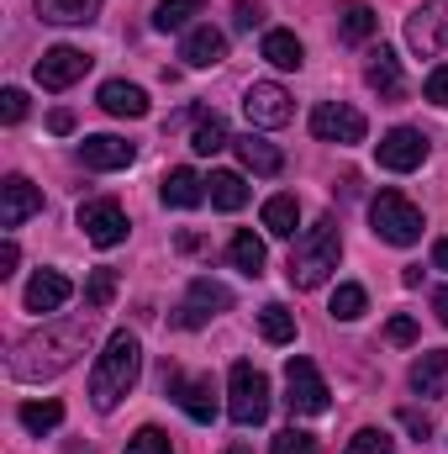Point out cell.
Segmentation results:
<instances>
[{
  "mask_svg": "<svg viewBox=\"0 0 448 454\" xmlns=\"http://www.w3.org/2000/svg\"><path fill=\"white\" fill-rule=\"evenodd\" d=\"M90 339H96V312H90V307H85V312H69V317H53V323H42L37 333H27V339L16 343L11 375H16L21 386H42V380L64 375V370L85 354Z\"/></svg>",
  "mask_w": 448,
  "mask_h": 454,
  "instance_id": "obj_1",
  "label": "cell"
},
{
  "mask_svg": "<svg viewBox=\"0 0 448 454\" xmlns=\"http://www.w3.org/2000/svg\"><path fill=\"white\" fill-rule=\"evenodd\" d=\"M137 375H143V343L132 339L127 328H116L106 348H101V359H96V370H90V402H96V412H112L116 402L137 386Z\"/></svg>",
  "mask_w": 448,
  "mask_h": 454,
  "instance_id": "obj_2",
  "label": "cell"
},
{
  "mask_svg": "<svg viewBox=\"0 0 448 454\" xmlns=\"http://www.w3.org/2000/svg\"><path fill=\"white\" fill-rule=\"evenodd\" d=\"M337 259H343V238H337V223L333 217H317L312 227H301V238H296V248H290V286L296 291H317L328 275L337 270Z\"/></svg>",
  "mask_w": 448,
  "mask_h": 454,
  "instance_id": "obj_3",
  "label": "cell"
},
{
  "mask_svg": "<svg viewBox=\"0 0 448 454\" xmlns=\"http://www.w3.org/2000/svg\"><path fill=\"white\" fill-rule=\"evenodd\" d=\"M227 418H232L237 428H259V423L269 418V380H264V370L248 364V359H237L232 375H227Z\"/></svg>",
  "mask_w": 448,
  "mask_h": 454,
  "instance_id": "obj_4",
  "label": "cell"
},
{
  "mask_svg": "<svg viewBox=\"0 0 448 454\" xmlns=\"http://www.w3.org/2000/svg\"><path fill=\"white\" fill-rule=\"evenodd\" d=\"M285 407H290L296 418H322V412L333 407V391H328L322 370H317L306 354H290V359H285Z\"/></svg>",
  "mask_w": 448,
  "mask_h": 454,
  "instance_id": "obj_5",
  "label": "cell"
},
{
  "mask_svg": "<svg viewBox=\"0 0 448 454\" xmlns=\"http://www.w3.org/2000/svg\"><path fill=\"white\" fill-rule=\"evenodd\" d=\"M369 223H375V238L396 243V248H412L422 238V212L401 196V191H380L369 201Z\"/></svg>",
  "mask_w": 448,
  "mask_h": 454,
  "instance_id": "obj_6",
  "label": "cell"
},
{
  "mask_svg": "<svg viewBox=\"0 0 448 454\" xmlns=\"http://www.w3.org/2000/svg\"><path fill=\"white\" fill-rule=\"evenodd\" d=\"M406 48L417 59H438L448 48V0H422L406 16Z\"/></svg>",
  "mask_w": 448,
  "mask_h": 454,
  "instance_id": "obj_7",
  "label": "cell"
},
{
  "mask_svg": "<svg viewBox=\"0 0 448 454\" xmlns=\"http://www.w3.org/2000/svg\"><path fill=\"white\" fill-rule=\"evenodd\" d=\"M164 391L185 407L190 423H212V418H217V386H212V375H196V380H190L185 370L169 364V370H164Z\"/></svg>",
  "mask_w": 448,
  "mask_h": 454,
  "instance_id": "obj_8",
  "label": "cell"
},
{
  "mask_svg": "<svg viewBox=\"0 0 448 454\" xmlns=\"http://www.w3.org/2000/svg\"><path fill=\"white\" fill-rule=\"evenodd\" d=\"M290 90L285 85H274V80H253L248 90H243V116H248V127H285L290 121Z\"/></svg>",
  "mask_w": 448,
  "mask_h": 454,
  "instance_id": "obj_9",
  "label": "cell"
},
{
  "mask_svg": "<svg viewBox=\"0 0 448 454\" xmlns=\"http://www.w3.org/2000/svg\"><path fill=\"white\" fill-rule=\"evenodd\" d=\"M232 307V291H227L222 280H212V275H201V280H190V291H185V307L174 312V323L180 328H206L217 312Z\"/></svg>",
  "mask_w": 448,
  "mask_h": 454,
  "instance_id": "obj_10",
  "label": "cell"
},
{
  "mask_svg": "<svg viewBox=\"0 0 448 454\" xmlns=\"http://www.w3.org/2000/svg\"><path fill=\"white\" fill-rule=\"evenodd\" d=\"M90 53L85 48H69V43H58V48H48L42 59H37V85L42 90H69L74 80H85L90 74Z\"/></svg>",
  "mask_w": 448,
  "mask_h": 454,
  "instance_id": "obj_11",
  "label": "cell"
},
{
  "mask_svg": "<svg viewBox=\"0 0 448 454\" xmlns=\"http://www.w3.org/2000/svg\"><path fill=\"white\" fill-rule=\"evenodd\" d=\"M375 159H380V169H390V175L422 169V159H428V137H422L417 127H390V132L375 143Z\"/></svg>",
  "mask_w": 448,
  "mask_h": 454,
  "instance_id": "obj_12",
  "label": "cell"
},
{
  "mask_svg": "<svg viewBox=\"0 0 448 454\" xmlns=\"http://www.w3.org/2000/svg\"><path fill=\"white\" fill-rule=\"evenodd\" d=\"M312 132H317L322 143H343V148H353V143H364L369 121H364V112H353V106H343V101H322V106L312 112Z\"/></svg>",
  "mask_w": 448,
  "mask_h": 454,
  "instance_id": "obj_13",
  "label": "cell"
},
{
  "mask_svg": "<svg viewBox=\"0 0 448 454\" xmlns=\"http://www.w3.org/2000/svg\"><path fill=\"white\" fill-rule=\"evenodd\" d=\"M80 227H85V238H90L96 248L127 243V212H121L116 201H85V207H80Z\"/></svg>",
  "mask_w": 448,
  "mask_h": 454,
  "instance_id": "obj_14",
  "label": "cell"
},
{
  "mask_svg": "<svg viewBox=\"0 0 448 454\" xmlns=\"http://www.w3.org/2000/svg\"><path fill=\"white\" fill-rule=\"evenodd\" d=\"M37 212H42V191H37L32 180L11 175V180L0 185V227L11 232V227H21L27 217H37Z\"/></svg>",
  "mask_w": 448,
  "mask_h": 454,
  "instance_id": "obj_15",
  "label": "cell"
},
{
  "mask_svg": "<svg viewBox=\"0 0 448 454\" xmlns=\"http://www.w3.org/2000/svg\"><path fill=\"white\" fill-rule=\"evenodd\" d=\"M132 159H137V143H127L116 132H96V137L80 143V164L85 169H127Z\"/></svg>",
  "mask_w": 448,
  "mask_h": 454,
  "instance_id": "obj_16",
  "label": "cell"
},
{
  "mask_svg": "<svg viewBox=\"0 0 448 454\" xmlns=\"http://www.w3.org/2000/svg\"><path fill=\"white\" fill-rule=\"evenodd\" d=\"M180 59H185L190 69H217L227 59V32H217L212 21H206V27H190L185 43H180Z\"/></svg>",
  "mask_w": 448,
  "mask_h": 454,
  "instance_id": "obj_17",
  "label": "cell"
},
{
  "mask_svg": "<svg viewBox=\"0 0 448 454\" xmlns=\"http://www.w3.org/2000/svg\"><path fill=\"white\" fill-rule=\"evenodd\" d=\"M69 296H74V286H69V275H58V270H37V275L27 280V312H58Z\"/></svg>",
  "mask_w": 448,
  "mask_h": 454,
  "instance_id": "obj_18",
  "label": "cell"
},
{
  "mask_svg": "<svg viewBox=\"0 0 448 454\" xmlns=\"http://www.w3.org/2000/svg\"><path fill=\"white\" fill-rule=\"evenodd\" d=\"M412 391L417 396H448V348H428L412 359Z\"/></svg>",
  "mask_w": 448,
  "mask_h": 454,
  "instance_id": "obj_19",
  "label": "cell"
},
{
  "mask_svg": "<svg viewBox=\"0 0 448 454\" xmlns=\"http://www.w3.org/2000/svg\"><path fill=\"white\" fill-rule=\"evenodd\" d=\"M164 207H174V212H190V207H201L206 201V180L190 169V164H180V169H169L164 175Z\"/></svg>",
  "mask_w": 448,
  "mask_h": 454,
  "instance_id": "obj_20",
  "label": "cell"
},
{
  "mask_svg": "<svg viewBox=\"0 0 448 454\" xmlns=\"http://www.w3.org/2000/svg\"><path fill=\"white\" fill-rule=\"evenodd\" d=\"M364 80H369V90H380L385 101H396L401 96V59L380 43V48H369V64H364Z\"/></svg>",
  "mask_w": 448,
  "mask_h": 454,
  "instance_id": "obj_21",
  "label": "cell"
},
{
  "mask_svg": "<svg viewBox=\"0 0 448 454\" xmlns=\"http://www.w3.org/2000/svg\"><path fill=\"white\" fill-rule=\"evenodd\" d=\"M232 148H237L243 169H253V175H280V169H285V153H280L274 143H264L259 132H243V137H232Z\"/></svg>",
  "mask_w": 448,
  "mask_h": 454,
  "instance_id": "obj_22",
  "label": "cell"
},
{
  "mask_svg": "<svg viewBox=\"0 0 448 454\" xmlns=\"http://www.w3.org/2000/svg\"><path fill=\"white\" fill-rule=\"evenodd\" d=\"M101 112H106V116H127V121H137V116H148V96H143V85H127V80H106V85H101Z\"/></svg>",
  "mask_w": 448,
  "mask_h": 454,
  "instance_id": "obj_23",
  "label": "cell"
},
{
  "mask_svg": "<svg viewBox=\"0 0 448 454\" xmlns=\"http://www.w3.org/2000/svg\"><path fill=\"white\" fill-rule=\"evenodd\" d=\"M375 32H380V16H375L364 0H343V5H337V37H343V43H369Z\"/></svg>",
  "mask_w": 448,
  "mask_h": 454,
  "instance_id": "obj_24",
  "label": "cell"
},
{
  "mask_svg": "<svg viewBox=\"0 0 448 454\" xmlns=\"http://www.w3.org/2000/svg\"><path fill=\"white\" fill-rule=\"evenodd\" d=\"M37 16L53 27H90L101 16V0H37Z\"/></svg>",
  "mask_w": 448,
  "mask_h": 454,
  "instance_id": "obj_25",
  "label": "cell"
},
{
  "mask_svg": "<svg viewBox=\"0 0 448 454\" xmlns=\"http://www.w3.org/2000/svg\"><path fill=\"white\" fill-rule=\"evenodd\" d=\"M206 201H212L217 212H243V207H248V180L232 175V169H212V180H206Z\"/></svg>",
  "mask_w": 448,
  "mask_h": 454,
  "instance_id": "obj_26",
  "label": "cell"
},
{
  "mask_svg": "<svg viewBox=\"0 0 448 454\" xmlns=\"http://www.w3.org/2000/svg\"><path fill=\"white\" fill-rule=\"evenodd\" d=\"M259 53H264L274 69H301V64H306V48H301V37H296V32H285V27H269Z\"/></svg>",
  "mask_w": 448,
  "mask_h": 454,
  "instance_id": "obj_27",
  "label": "cell"
},
{
  "mask_svg": "<svg viewBox=\"0 0 448 454\" xmlns=\"http://www.w3.org/2000/svg\"><path fill=\"white\" fill-rule=\"evenodd\" d=\"M227 259H232V264H237V270H243L248 280H259V275H264V259H269V254H264V238L243 227V232H232V243H227Z\"/></svg>",
  "mask_w": 448,
  "mask_h": 454,
  "instance_id": "obj_28",
  "label": "cell"
},
{
  "mask_svg": "<svg viewBox=\"0 0 448 454\" xmlns=\"http://www.w3.org/2000/svg\"><path fill=\"white\" fill-rule=\"evenodd\" d=\"M190 148H196L201 159H212V153L232 148V132H227L222 116H217V112H196V132H190Z\"/></svg>",
  "mask_w": 448,
  "mask_h": 454,
  "instance_id": "obj_29",
  "label": "cell"
},
{
  "mask_svg": "<svg viewBox=\"0 0 448 454\" xmlns=\"http://www.w3.org/2000/svg\"><path fill=\"white\" fill-rule=\"evenodd\" d=\"M296 223H301V201L296 196H269L264 201V232L269 238H296Z\"/></svg>",
  "mask_w": 448,
  "mask_h": 454,
  "instance_id": "obj_30",
  "label": "cell"
},
{
  "mask_svg": "<svg viewBox=\"0 0 448 454\" xmlns=\"http://www.w3.org/2000/svg\"><path fill=\"white\" fill-rule=\"evenodd\" d=\"M16 418H21V428H27V434H37V439H42V434H53V428L64 423V402H53V396H48V402H21V412H16Z\"/></svg>",
  "mask_w": 448,
  "mask_h": 454,
  "instance_id": "obj_31",
  "label": "cell"
},
{
  "mask_svg": "<svg viewBox=\"0 0 448 454\" xmlns=\"http://www.w3.org/2000/svg\"><path fill=\"white\" fill-rule=\"evenodd\" d=\"M201 11H206V0H158L153 5V27L158 32H185L190 16H201Z\"/></svg>",
  "mask_w": 448,
  "mask_h": 454,
  "instance_id": "obj_32",
  "label": "cell"
},
{
  "mask_svg": "<svg viewBox=\"0 0 448 454\" xmlns=\"http://www.w3.org/2000/svg\"><path fill=\"white\" fill-rule=\"evenodd\" d=\"M259 333H264L269 343H290L296 339V312L280 307V301H269V307L259 312Z\"/></svg>",
  "mask_w": 448,
  "mask_h": 454,
  "instance_id": "obj_33",
  "label": "cell"
},
{
  "mask_svg": "<svg viewBox=\"0 0 448 454\" xmlns=\"http://www.w3.org/2000/svg\"><path fill=\"white\" fill-rule=\"evenodd\" d=\"M364 307H369V296H364V286H353V280H343V286L333 291V307H328V312H333L337 323H359V317H364Z\"/></svg>",
  "mask_w": 448,
  "mask_h": 454,
  "instance_id": "obj_34",
  "label": "cell"
},
{
  "mask_svg": "<svg viewBox=\"0 0 448 454\" xmlns=\"http://www.w3.org/2000/svg\"><path fill=\"white\" fill-rule=\"evenodd\" d=\"M112 296H116V270H96L90 286H85V307H90V312H106Z\"/></svg>",
  "mask_w": 448,
  "mask_h": 454,
  "instance_id": "obj_35",
  "label": "cell"
},
{
  "mask_svg": "<svg viewBox=\"0 0 448 454\" xmlns=\"http://www.w3.org/2000/svg\"><path fill=\"white\" fill-rule=\"evenodd\" d=\"M269 454H317V434H306V428H280L274 444H269Z\"/></svg>",
  "mask_w": 448,
  "mask_h": 454,
  "instance_id": "obj_36",
  "label": "cell"
},
{
  "mask_svg": "<svg viewBox=\"0 0 448 454\" xmlns=\"http://www.w3.org/2000/svg\"><path fill=\"white\" fill-rule=\"evenodd\" d=\"M169 450H174V444H169V434H164V428H153V423H148V428H137V434L127 439V454H169Z\"/></svg>",
  "mask_w": 448,
  "mask_h": 454,
  "instance_id": "obj_37",
  "label": "cell"
},
{
  "mask_svg": "<svg viewBox=\"0 0 448 454\" xmlns=\"http://www.w3.org/2000/svg\"><path fill=\"white\" fill-rule=\"evenodd\" d=\"M343 454H396V444H390V434H380V428H359Z\"/></svg>",
  "mask_w": 448,
  "mask_h": 454,
  "instance_id": "obj_38",
  "label": "cell"
},
{
  "mask_svg": "<svg viewBox=\"0 0 448 454\" xmlns=\"http://www.w3.org/2000/svg\"><path fill=\"white\" fill-rule=\"evenodd\" d=\"M259 21H264V5L259 0H237L232 5V32H253Z\"/></svg>",
  "mask_w": 448,
  "mask_h": 454,
  "instance_id": "obj_39",
  "label": "cell"
},
{
  "mask_svg": "<svg viewBox=\"0 0 448 454\" xmlns=\"http://www.w3.org/2000/svg\"><path fill=\"white\" fill-rule=\"evenodd\" d=\"M21 116H27V90H16V85H11V90H0V121H11V127H16Z\"/></svg>",
  "mask_w": 448,
  "mask_h": 454,
  "instance_id": "obj_40",
  "label": "cell"
},
{
  "mask_svg": "<svg viewBox=\"0 0 448 454\" xmlns=\"http://www.w3.org/2000/svg\"><path fill=\"white\" fill-rule=\"evenodd\" d=\"M422 96H428L433 106H444V112H448V64H438V69L428 74V85H422Z\"/></svg>",
  "mask_w": 448,
  "mask_h": 454,
  "instance_id": "obj_41",
  "label": "cell"
},
{
  "mask_svg": "<svg viewBox=\"0 0 448 454\" xmlns=\"http://www.w3.org/2000/svg\"><path fill=\"white\" fill-rule=\"evenodd\" d=\"M385 339L390 343H417V317H390V323H385Z\"/></svg>",
  "mask_w": 448,
  "mask_h": 454,
  "instance_id": "obj_42",
  "label": "cell"
},
{
  "mask_svg": "<svg viewBox=\"0 0 448 454\" xmlns=\"http://www.w3.org/2000/svg\"><path fill=\"white\" fill-rule=\"evenodd\" d=\"M16 264H21V248H16V238H5V243H0V280L16 275Z\"/></svg>",
  "mask_w": 448,
  "mask_h": 454,
  "instance_id": "obj_43",
  "label": "cell"
},
{
  "mask_svg": "<svg viewBox=\"0 0 448 454\" xmlns=\"http://www.w3.org/2000/svg\"><path fill=\"white\" fill-rule=\"evenodd\" d=\"M401 423H406V428H412L417 439H428V434H433V423H428V412H417V407H406V412H401Z\"/></svg>",
  "mask_w": 448,
  "mask_h": 454,
  "instance_id": "obj_44",
  "label": "cell"
},
{
  "mask_svg": "<svg viewBox=\"0 0 448 454\" xmlns=\"http://www.w3.org/2000/svg\"><path fill=\"white\" fill-rule=\"evenodd\" d=\"M48 127H53V132H74V112H64V106H58V112L48 116Z\"/></svg>",
  "mask_w": 448,
  "mask_h": 454,
  "instance_id": "obj_45",
  "label": "cell"
},
{
  "mask_svg": "<svg viewBox=\"0 0 448 454\" xmlns=\"http://www.w3.org/2000/svg\"><path fill=\"white\" fill-rule=\"evenodd\" d=\"M433 270H448V238L433 243Z\"/></svg>",
  "mask_w": 448,
  "mask_h": 454,
  "instance_id": "obj_46",
  "label": "cell"
},
{
  "mask_svg": "<svg viewBox=\"0 0 448 454\" xmlns=\"http://www.w3.org/2000/svg\"><path fill=\"white\" fill-rule=\"evenodd\" d=\"M433 312H438V323H444V328H448V286H444V291H438V296H433Z\"/></svg>",
  "mask_w": 448,
  "mask_h": 454,
  "instance_id": "obj_47",
  "label": "cell"
},
{
  "mask_svg": "<svg viewBox=\"0 0 448 454\" xmlns=\"http://www.w3.org/2000/svg\"><path fill=\"white\" fill-rule=\"evenodd\" d=\"M227 454H253L248 444H227Z\"/></svg>",
  "mask_w": 448,
  "mask_h": 454,
  "instance_id": "obj_48",
  "label": "cell"
}]
</instances>
